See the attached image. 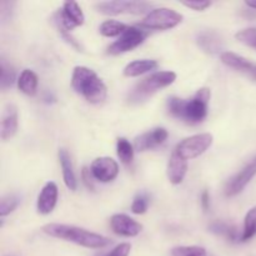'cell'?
<instances>
[{
	"instance_id": "obj_13",
	"label": "cell",
	"mask_w": 256,
	"mask_h": 256,
	"mask_svg": "<svg viewBox=\"0 0 256 256\" xmlns=\"http://www.w3.org/2000/svg\"><path fill=\"white\" fill-rule=\"evenodd\" d=\"M110 226L116 235L125 238H134L140 234L142 225L125 214H115L110 219Z\"/></svg>"
},
{
	"instance_id": "obj_30",
	"label": "cell",
	"mask_w": 256,
	"mask_h": 256,
	"mask_svg": "<svg viewBox=\"0 0 256 256\" xmlns=\"http://www.w3.org/2000/svg\"><path fill=\"white\" fill-rule=\"evenodd\" d=\"M148 208H149V196H148L146 192H139L132 200V212L134 214L140 215L146 212Z\"/></svg>"
},
{
	"instance_id": "obj_26",
	"label": "cell",
	"mask_w": 256,
	"mask_h": 256,
	"mask_svg": "<svg viewBox=\"0 0 256 256\" xmlns=\"http://www.w3.org/2000/svg\"><path fill=\"white\" fill-rule=\"evenodd\" d=\"M0 86L2 89H6V88L12 86V84L15 82V72L9 64L5 62V60H2V65H0Z\"/></svg>"
},
{
	"instance_id": "obj_27",
	"label": "cell",
	"mask_w": 256,
	"mask_h": 256,
	"mask_svg": "<svg viewBox=\"0 0 256 256\" xmlns=\"http://www.w3.org/2000/svg\"><path fill=\"white\" fill-rule=\"evenodd\" d=\"M19 205V198L14 194L5 195L0 200V215L2 218L9 215L10 212H14L16 209V206Z\"/></svg>"
},
{
	"instance_id": "obj_20",
	"label": "cell",
	"mask_w": 256,
	"mask_h": 256,
	"mask_svg": "<svg viewBox=\"0 0 256 256\" xmlns=\"http://www.w3.org/2000/svg\"><path fill=\"white\" fill-rule=\"evenodd\" d=\"M18 88L25 95H29V96L35 95L38 90V75L32 70H22L18 79Z\"/></svg>"
},
{
	"instance_id": "obj_19",
	"label": "cell",
	"mask_w": 256,
	"mask_h": 256,
	"mask_svg": "<svg viewBox=\"0 0 256 256\" xmlns=\"http://www.w3.org/2000/svg\"><path fill=\"white\" fill-rule=\"evenodd\" d=\"M158 62L156 60L150 59H142V60H135V62H129L124 69V75L128 78H135L140 76L142 74L152 72V70L156 69Z\"/></svg>"
},
{
	"instance_id": "obj_31",
	"label": "cell",
	"mask_w": 256,
	"mask_h": 256,
	"mask_svg": "<svg viewBox=\"0 0 256 256\" xmlns=\"http://www.w3.org/2000/svg\"><path fill=\"white\" fill-rule=\"evenodd\" d=\"M130 250H132V245L128 242H122V244L118 245L110 252L105 254L104 256H129Z\"/></svg>"
},
{
	"instance_id": "obj_4",
	"label": "cell",
	"mask_w": 256,
	"mask_h": 256,
	"mask_svg": "<svg viewBox=\"0 0 256 256\" xmlns=\"http://www.w3.org/2000/svg\"><path fill=\"white\" fill-rule=\"evenodd\" d=\"M176 80V74L174 72H156L150 76L145 78L138 82L129 94L130 102H142L152 96L158 90L172 85Z\"/></svg>"
},
{
	"instance_id": "obj_35",
	"label": "cell",
	"mask_w": 256,
	"mask_h": 256,
	"mask_svg": "<svg viewBox=\"0 0 256 256\" xmlns=\"http://www.w3.org/2000/svg\"><path fill=\"white\" fill-rule=\"evenodd\" d=\"M245 4H246L249 8H252V9L256 10V2H245Z\"/></svg>"
},
{
	"instance_id": "obj_11",
	"label": "cell",
	"mask_w": 256,
	"mask_h": 256,
	"mask_svg": "<svg viewBox=\"0 0 256 256\" xmlns=\"http://www.w3.org/2000/svg\"><path fill=\"white\" fill-rule=\"evenodd\" d=\"M256 175V156L254 159L250 160L234 178L228 182L226 186H225V195L226 196H235V195L240 194L242 190L245 189L248 184L252 180Z\"/></svg>"
},
{
	"instance_id": "obj_17",
	"label": "cell",
	"mask_w": 256,
	"mask_h": 256,
	"mask_svg": "<svg viewBox=\"0 0 256 256\" xmlns=\"http://www.w3.org/2000/svg\"><path fill=\"white\" fill-rule=\"evenodd\" d=\"M18 110L14 105H8L2 116V126H0V136L4 142L12 139L18 130Z\"/></svg>"
},
{
	"instance_id": "obj_8",
	"label": "cell",
	"mask_w": 256,
	"mask_h": 256,
	"mask_svg": "<svg viewBox=\"0 0 256 256\" xmlns=\"http://www.w3.org/2000/svg\"><path fill=\"white\" fill-rule=\"evenodd\" d=\"M148 32L142 28L136 26H128V29L115 40L109 48H108V52L112 55H119L122 52H128L134 50L139 45L144 42L146 39Z\"/></svg>"
},
{
	"instance_id": "obj_28",
	"label": "cell",
	"mask_w": 256,
	"mask_h": 256,
	"mask_svg": "<svg viewBox=\"0 0 256 256\" xmlns=\"http://www.w3.org/2000/svg\"><path fill=\"white\" fill-rule=\"evenodd\" d=\"M235 38L242 44L256 49V28H246V29L239 30L235 34Z\"/></svg>"
},
{
	"instance_id": "obj_9",
	"label": "cell",
	"mask_w": 256,
	"mask_h": 256,
	"mask_svg": "<svg viewBox=\"0 0 256 256\" xmlns=\"http://www.w3.org/2000/svg\"><path fill=\"white\" fill-rule=\"evenodd\" d=\"M85 22L84 12L75 2H65L62 10L56 14L58 26L70 32L74 28L82 26Z\"/></svg>"
},
{
	"instance_id": "obj_2",
	"label": "cell",
	"mask_w": 256,
	"mask_h": 256,
	"mask_svg": "<svg viewBox=\"0 0 256 256\" xmlns=\"http://www.w3.org/2000/svg\"><path fill=\"white\" fill-rule=\"evenodd\" d=\"M42 232L56 239L74 242L88 249H102L110 245V240L100 234L89 232L82 228L65 224H46L42 226Z\"/></svg>"
},
{
	"instance_id": "obj_3",
	"label": "cell",
	"mask_w": 256,
	"mask_h": 256,
	"mask_svg": "<svg viewBox=\"0 0 256 256\" xmlns=\"http://www.w3.org/2000/svg\"><path fill=\"white\" fill-rule=\"evenodd\" d=\"M72 86L75 92L92 104H102L108 95L106 85L94 70L86 66H75L72 76Z\"/></svg>"
},
{
	"instance_id": "obj_33",
	"label": "cell",
	"mask_w": 256,
	"mask_h": 256,
	"mask_svg": "<svg viewBox=\"0 0 256 256\" xmlns=\"http://www.w3.org/2000/svg\"><path fill=\"white\" fill-rule=\"evenodd\" d=\"M200 200H202V209H204V212H208V210L210 209V195L209 192H208V190H204L202 194V196H200Z\"/></svg>"
},
{
	"instance_id": "obj_1",
	"label": "cell",
	"mask_w": 256,
	"mask_h": 256,
	"mask_svg": "<svg viewBox=\"0 0 256 256\" xmlns=\"http://www.w3.org/2000/svg\"><path fill=\"white\" fill-rule=\"evenodd\" d=\"M212 92L208 88L196 92L192 99H180L172 96L168 100V112L172 116L182 120L189 124H199L208 116L209 102Z\"/></svg>"
},
{
	"instance_id": "obj_16",
	"label": "cell",
	"mask_w": 256,
	"mask_h": 256,
	"mask_svg": "<svg viewBox=\"0 0 256 256\" xmlns=\"http://www.w3.org/2000/svg\"><path fill=\"white\" fill-rule=\"evenodd\" d=\"M188 172V160L182 159L176 152H172V156H170L169 162H168V178H169L170 182L174 185L182 184L184 180L185 175Z\"/></svg>"
},
{
	"instance_id": "obj_12",
	"label": "cell",
	"mask_w": 256,
	"mask_h": 256,
	"mask_svg": "<svg viewBox=\"0 0 256 256\" xmlns=\"http://www.w3.org/2000/svg\"><path fill=\"white\" fill-rule=\"evenodd\" d=\"M169 132L164 128H155L150 132H144L135 138L134 148L138 152H146V150L155 149L166 142Z\"/></svg>"
},
{
	"instance_id": "obj_5",
	"label": "cell",
	"mask_w": 256,
	"mask_h": 256,
	"mask_svg": "<svg viewBox=\"0 0 256 256\" xmlns=\"http://www.w3.org/2000/svg\"><path fill=\"white\" fill-rule=\"evenodd\" d=\"M182 22V15L169 8H158L145 15L140 28L148 30H168L178 26Z\"/></svg>"
},
{
	"instance_id": "obj_34",
	"label": "cell",
	"mask_w": 256,
	"mask_h": 256,
	"mask_svg": "<svg viewBox=\"0 0 256 256\" xmlns=\"http://www.w3.org/2000/svg\"><path fill=\"white\" fill-rule=\"evenodd\" d=\"M90 170H88L86 168H84L82 169V180H84V184L86 185L89 189H94V185H92V176H90Z\"/></svg>"
},
{
	"instance_id": "obj_25",
	"label": "cell",
	"mask_w": 256,
	"mask_h": 256,
	"mask_svg": "<svg viewBox=\"0 0 256 256\" xmlns=\"http://www.w3.org/2000/svg\"><path fill=\"white\" fill-rule=\"evenodd\" d=\"M256 235V206L248 212L244 220V229L242 234V242H249Z\"/></svg>"
},
{
	"instance_id": "obj_29",
	"label": "cell",
	"mask_w": 256,
	"mask_h": 256,
	"mask_svg": "<svg viewBox=\"0 0 256 256\" xmlns=\"http://www.w3.org/2000/svg\"><path fill=\"white\" fill-rule=\"evenodd\" d=\"M172 256H208L202 246H176L172 250Z\"/></svg>"
},
{
	"instance_id": "obj_24",
	"label": "cell",
	"mask_w": 256,
	"mask_h": 256,
	"mask_svg": "<svg viewBox=\"0 0 256 256\" xmlns=\"http://www.w3.org/2000/svg\"><path fill=\"white\" fill-rule=\"evenodd\" d=\"M128 26H129V25L124 24V22H116V20H106V22H104L100 25L99 32L100 34L108 38L120 36V35L128 29Z\"/></svg>"
},
{
	"instance_id": "obj_7",
	"label": "cell",
	"mask_w": 256,
	"mask_h": 256,
	"mask_svg": "<svg viewBox=\"0 0 256 256\" xmlns=\"http://www.w3.org/2000/svg\"><path fill=\"white\" fill-rule=\"evenodd\" d=\"M212 135L209 132L196 134L186 138L178 144L175 152L185 160H192L204 154L212 144Z\"/></svg>"
},
{
	"instance_id": "obj_15",
	"label": "cell",
	"mask_w": 256,
	"mask_h": 256,
	"mask_svg": "<svg viewBox=\"0 0 256 256\" xmlns=\"http://www.w3.org/2000/svg\"><path fill=\"white\" fill-rule=\"evenodd\" d=\"M58 195H59V190H58L56 184L52 182H48L42 186V192H40L39 196H38V212L42 215L50 214L54 210L55 205H56Z\"/></svg>"
},
{
	"instance_id": "obj_23",
	"label": "cell",
	"mask_w": 256,
	"mask_h": 256,
	"mask_svg": "<svg viewBox=\"0 0 256 256\" xmlns=\"http://www.w3.org/2000/svg\"><path fill=\"white\" fill-rule=\"evenodd\" d=\"M116 152L122 162L126 165L132 164V159H134L135 148L129 140H126L125 138H119L116 142Z\"/></svg>"
},
{
	"instance_id": "obj_21",
	"label": "cell",
	"mask_w": 256,
	"mask_h": 256,
	"mask_svg": "<svg viewBox=\"0 0 256 256\" xmlns=\"http://www.w3.org/2000/svg\"><path fill=\"white\" fill-rule=\"evenodd\" d=\"M198 44L202 48L204 52H209V54H215V52H219L222 48V39L218 34L215 32H202V34L198 36Z\"/></svg>"
},
{
	"instance_id": "obj_32",
	"label": "cell",
	"mask_w": 256,
	"mask_h": 256,
	"mask_svg": "<svg viewBox=\"0 0 256 256\" xmlns=\"http://www.w3.org/2000/svg\"><path fill=\"white\" fill-rule=\"evenodd\" d=\"M182 5L186 8H190L192 10H196V12H204L208 8L212 6V2H200V0H195V2H184Z\"/></svg>"
},
{
	"instance_id": "obj_6",
	"label": "cell",
	"mask_w": 256,
	"mask_h": 256,
	"mask_svg": "<svg viewBox=\"0 0 256 256\" xmlns=\"http://www.w3.org/2000/svg\"><path fill=\"white\" fill-rule=\"evenodd\" d=\"M152 2H125V0H116V2H102L95 4V9L104 15H119V14H149L152 12Z\"/></svg>"
},
{
	"instance_id": "obj_10",
	"label": "cell",
	"mask_w": 256,
	"mask_h": 256,
	"mask_svg": "<svg viewBox=\"0 0 256 256\" xmlns=\"http://www.w3.org/2000/svg\"><path fill=\"white\" fill-rule=\"evenodd\" d=\"M90 172L95 180L100 182H110L119 175V165L112 158H96L90 165Z\"/></svg>"
},
{
	"instance_id": "obj_18",
	"label": "cell",
	"mask_w": 256,
	"mask_h": 256,
	"mask_svg": "<svg viewBox=\"0 0 256 256\" xmlns=\"http://www.w3.org/2000/svg\"><path fill=\"white\" fill-rule=\"evenodd\" d=\"M58 155H59V162H60V166H62V179H64L65 185H66V188L69 190L75 192L78 188V182H76V176H75V172H74V166H72V158H70L68 150L65 149H60L59 154Z\"/></svg>"
},
{
	"instance_id": "obj_14",
	"label": "cell",
	"mask_w": 256,
	"mask_h": 256,
	"mask_svg": "<svg viewBox=\"0 0 256 256\" xmlns=\"http://www.w3.org/2000/svg\"><path fill=\"white\" fill-rule=\"evenodd\" d=\"M220 59H222V64L232 68V69H235L236 72L246 74L248 76H250L252 80L256 82V64H254V62H249L244 56H240V55L232 52H222Z\"/></svg>"
},
{
	"instance_id": "obj_22",
	"label": "cell",
	"mask_w": 256,
	"mask_h": 256,
	"mask_svg": "<svg viewBox=\"0 0 256 256\" xmlns=\"http://www.w3.org/2000/svg\"><path fill=\"white\" fill-rule=\"evenodd\" d=\"M209 229L214 234L222 235V236L229 239L230 242H242V235H239V232H238L236 226H234V225L226 224V222H216L210 225Z\"/></svg>"
}]
</instances>
